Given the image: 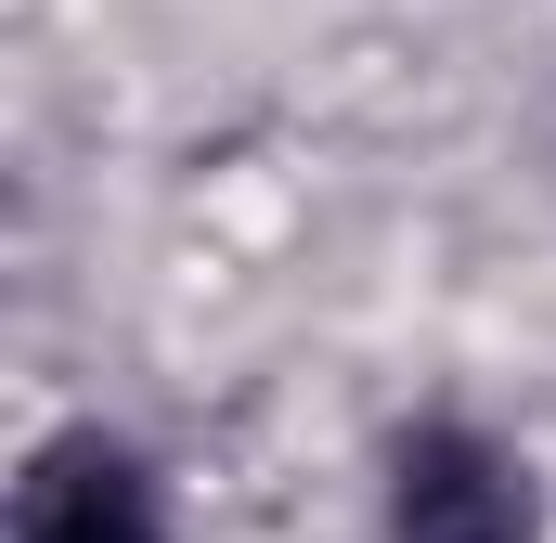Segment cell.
Here are the masks:
<instances>
[{"label": "cell", "instance_id": "obj_1", "mask_svg": "<svg viewBox=\"0 0 556 543\" xmlns=\"http://www.w3.org/2000/svg\"><path fill=\"white\" fill-rule=\"evenodd\" d=\"M389 543H544L531 505V466L466 427V414H427L389 440Z\"/></svg>", "mask_w": 556, "mask_h": 543}, {"label": "cell", "instance_id": "obj_2", "mask_svg": "<svg viewBox=\"0 0 556 543\" xmlns=\"http://www.w3.org/2000/svg\"><path fill=\"white\" fill-rule=\"evenodd\" d=\"M13 543H168V505L117 440H52L13 492Z\"/></svg>", "mask_w": 556, "mask_h": 543}]
</instances>
